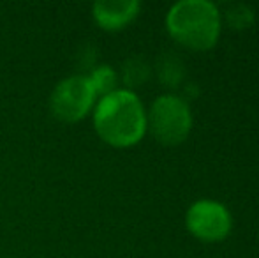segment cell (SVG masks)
<instances>
[{"label": "cell", "mask_w": 259, "mask_h": 258, "mask_svg": "<svg viewBox=\"0 0 259 258\" xmlns=\"http://www.w3.org/2000/svg\"><path fill=\"white\" fill-rule=\"evenodd\" d=\"M96 131L115 147H129L141 140L147 129L143 104L133 90H115L101 97L94 114Z\"/></svg>", "instance_id": "cell-1"}, {"label": "cell", "mask_w": 259, "mask_h": 258, "mask_svg": "<svg viewBox=\"0 0 259 258\" xmlns=\"http://www.w3.org/2000/svg\"><path fill=\"white\" fill-rule=\"evenodd\" d=\"M166 23L177 41L205 50L217 41L221 14L217 6L208 0H180L169 9Z\"/></svg>", "instance_id": "cell-2"}, {"label": "cell", "mask_w": 259, "mask_h": 258, "mask_svg": "<svg viewBox=\"0 0 259 258\" xmlns=\"http://www.w3.org/2000/svg\"><path fill=\"white\" fill-rule=\"evenodd\" d=\"M154 136L162 143H180L191 131L192 115L189 104L178 96H160L154 101L148 115Z\"/></svg>", "instance_id": "cell-3"}, {"label": "cell", "mask_w": 259, "mask_h": 258, "mask_svg": "<svg viewBox=\"0 0 259 258\" xmlns=\"http://www.w3.org/2000/svg\"><path fill=\"white\" fill-rule=\"evenodd\" d=\"M96 90L89 76H69L53 89L50 108L57 119L64 122H78L85 117L96 101Z\"/></svg>", "instance_id": "cell-4"}, {"label": "cell", "mask_w": 259, "mask_h": 258, "mask_svg": "<svg viewBox=\"0 0 259 258\" xmlns=\"http://www.w3.org/2000/svg\"><path fill=\"white\" fill-rule=\"evenodd\" d=\"M187 227L198 237L217 241L229 232L231 216L222 203L213 200H198L187 210Z\"/></svg>", "instance_id": "cell-5"}, {"label": "cell", "mask_w": 259, "mask_h": 258, "mask_svg": "<svg viewBox=\"0 0 259 258\" xmlns=\"http://www.w3.org/2000/svg\"><path fill=\"white\" fill-rule=\"evenodd\" d=\"M140 11L138 0H99L94 4V18L106 30H118Z\"/></svg>", "instance_id": "cell-6"}, {"label": "cell", "mask_w": 259, "mask_h": 258, "mask_svg": "<svg viewBox=\"0 0 259 258\" xmlns=\"http://www.w3.org/2000/svg\"><path fill=\"white\" fill-rule=\"evenodd\" d=\"M150 76V67H148L147 60L141 57H131L129 60H125L122 71V78L125 82V85L129 87H138Z\"/></svg>", "instance_id": "cell-7"}, {"label": "cell", "mask_w": 259, "mask_h": 258, "mask_svg": "<svg viewBox=\"0 0 259 258\" xmlns=\"http://www.w3.org/2000/svg\"><path fill=\"white\" fill-rule=\"evenodd\" d=\"M159 76L167 85H177L184 76V65L173 53H166L159 59Z\"/></svg>", "instance_id": "cell-8"}, {"label": "cell", "mask_w": 259, "mask_h": 258, "mask_svg": "<svg viewBox=\"0 0 259 258\" xmlns=\"http://www.w3.org/2000/svg\"><path fill=\"white\" fill-rule=\"evenodd\" d=\"M89 80L92 83L96 94H101V96H108V94L115 92V85H116V75L109 65H101L97 67L92 75H89Z\"/></svg>", "instance_id": "cell-9"}, {"label": "cell", "mask_w": 259, "mask_h": 258, "mask_svg": "<svg viewBox=\"0 0 259 258\" xmlns=\"http://www.w3.org/2000/svg\"><path fill=\"white\" fill-rule=\"evenodd\" d=\"M226 16H228V21L236 28H243L247 25H250L254 18V11L252 7L245 6V4H231L226 11Z\"/></svg>", "instance_id": "cell-10"}]
</instances>
